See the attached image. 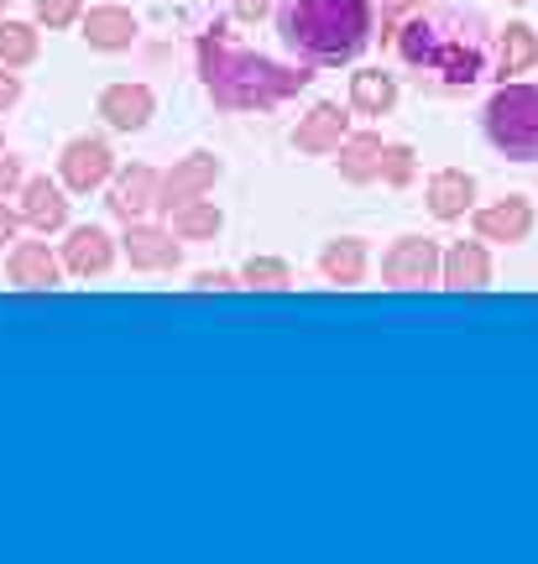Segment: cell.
Wrapping results in <instances>:
<instances>
[{"mask_svg":"<svg viewBox=\"0 0 538 564\" xmlns=\"http://www.w3.org/2000/svg\"><path fill=\"white\" fill-rule=\"evenodd\" d=\"M240 288H251V293H282V288H293V267L282 262V257H251V262L240 267Z\"/></svg>","mask_w":538,"mask_h":564,"instance_id":"25","label":"cell"},{"mask_svg":"<svg viewBox=\"0 0 538 564\" xmlns=\"http://www.w3.org/2000/svg\"><path fill=\"white\" fill-rule=\"evenodd\" d=\"M215 178H219V158L215 152H189L183 162H173L168 173H162V199H158V209H183V204H194V199H204L209 188H215Z\"/></svg>","mask_w":538,"mask_h":564,"instance_id":"8","label":"cell"},{"mask_svg":"<svg viewBox=\"0 0 538 564\" xmlns=\"http://www.w3.org/2000/svg\"><path fill=\"white\" fill-rule=\"evenodd\" d=\"M408 6H423V0H381V11H387V17H402Z\"/></svg>","mask_w":538,"mask_h":564,"instance_id":"33","label":"cell"},{"mask_svg":"<svg viewBox=\"0 0 538 564\" xmlns=\"http://www.w3.org/2000/svg\"><path fill=\"white\" fill-rule=\"evenodd\" d=\"M492 282V257L481 241H455L444 251V288L455 293H481Z\"/></svg>","mask_w":538,"mask_h":564,"instance_id":"18","label":"cell"},{"mask_svg":"<svg viewBox=\"0 0 538 564\" xmlns=\"http://www.w3.org/2000/svg\"><path fill=\"white\" fill-rule=\"evenodd\" d=\"M278 32L309 63H356L372 42V0H278Z\"/></svg>","mask_w":538,"mask_h":564,"instance_id":"2","label":"cell"},{"mask_svg":"<svg viewBox=\"0 0 538 564\" xmlns=\"http://www.w3.org/2000/svg\"><path fill=\"white\" fill-rule=\"evenodd\" d=\"M534 63H538V32L534 26H523V21H513V26L502 32V47H497L502 79H507V74H528Z\"/></svg>","mask_w":538,"mask_h":564,"instance_id":"23","label":"cell"},{"mask_svg":"<svg viewBox=\"0 0 538 564\" xmlns=\"http://www.w3.org/2000/svg\"><path fill=\"white\" fill-rule=\"evenodd\" d=\"M392 105H398V79H392V74H381V68L351 74V110H361V116H387Z\"/></svg>","mask_w":538,"mask_h":564,"instance_id":"21","label":"cell"},{"mask_svg":"<svg viewBox=\"0 0 538 564\" xmlns=\"http://www.w3.org/2000/svg\"><path fill=\"white\" fill-rule=\"evenodd\" d=\"M17 100H21V74L0 63V116H6V110H11Z\"/></svg>","mask_w":538,"mask_h":564,"instance_id":"29","label":"cell"},{"mask_svg":"<svg viewBox=\"0 0 538 564\" xmlns=\"http://www.w3.org/2000/svg\"><path fill=\"white\" fill-rule=\"evenodd\" d=\"M351 137V110H340L335 100L314 105L309 116L299 121V131H293V147L299 152H309V158H330V152H340V141Z\"/></svg>","mask_w":538,"mask_h":564,"instance_id":"13","label":"cell"},{"mask_svg":"<svg viewBox=\"0 0 538 564\" xmlns=\"http://www.w3.org/2000/svg\"><path fill=\"white\" fill-rule=\"evenodd\" d=\"M381 282L387 288H434L444 282V257L429 236H398L392 251L381 257Z\"/></svg>","mask_w":538,"mask_h":564,"instance_id":"5","label":"cell"},{"mask_svg":"<svg viewBox=\"0 0 538 564\" xmlns=\"http://www.w3.org/2000/svg\"><path fill=\"white\" fill-rule=\"evenodd\" d=\"M518 6H528V0H518Z\"/></svg>","mask_w":538,"mask_h":564,"instance_id":"36","label":"cell"},{"mask_svg":"<svg viewBox=\"0 0 538 564\" xmlns=\"http://www.w3.org/2000/svg\"><path fill=\"white\" fill-rule=\"evenodd\" d=\"M168 220H173V230H179V241H215L219 230H225V215H219L215 199L183 204V209H173Z\"/></svg>","mask_w":538,"mask_h":564,"instance_id":"22","label":"cell"},{"mask_svg":"<svg viewBox=\"0 0 538 564\" xmlns=\"http://www.w3.org/2000/svg\"><path fill=\"white\" fill-rule=\"evenodd\" d=\"M110 262H116V241H110L105 225H74V230H68V241H63V267H68L74 278H105Z\"/></svg>","mask_w":538,"mask_h":564,"instance_id":"11","label":"cell"},{"mask_svg":"<svg viewBox=\"0 0 538 564\" xmlns=\"http://www.w3.org/2000/svg\"><path fill=\"white\" fill-rule=\"evenodd\" d=\"M320 272H324V282H335V288H356V282L366 278V241H356V236L330 241L320 251Z\"/></svg>","mask_w":538,"mask_h":564,"instance_id":"20","label":"cell"},{"mask_svg":"<svg viewBox=\"0 0 538 564\" xmlns=\"http://www.w3.org/2000/svg\"><path fill=\"white\" fill-rule=\"evenodd\" d=\"M528 230H534V204L528 199H502V204H486L476 209V236L481 241H502V246H518L528 241Z\"/></svg>","mask_w":538,"mask_h":564,"instance_id":"14","label":"cell"},{"mask_svg":"<svg viewBox=\"0 0 538 564\" xmlns=\"http://www.w3.org/2000/svg\"><path fill=\"white\" fill-rule=\"evenodd\" d=\"M413 147H387L381 152V183H392V188H402V183H413Z\"/></svg>","mask_w":538,"mask_h":564,"instance_id":"27","label":"cell"},{"mask_svg":"<svg viewBox=\"0 0 538 564\" xmlns=\"http://www.w3.org/2000/svg\"><path fill=\"white\" fill-rule=\"evenodd\" d=\"M194 288L200 293H230V288H240V278L225 267H209V272H194Z\"/></svg>","mask_w":538,"mask_h":564,"instance_id":"28","label":"cell"},{"mask_svg":"<svg viewBox=\"0 0 538 564\" xmlns=\"http://www.w3.org/2000/svg\"><path fill=\"white\" fill-rule=\"evenodd\" d=\"M137 32L141 26L126 6H95V11H84V42L95 53H126L137 42Z\"/></svg>","mask_w":538,"mask_h":564,"instance_id":"15","label":"cell"},{"mask_svg":"<svg viewBox=\"0 0 538 564\" xmlns=\"http://www.w3.org/2000/svg\"><path fill=\"white\" fill-rule=\"evenodd\" d=\"M21 183H26V178H21V162L17 158H0V199H6V194H17Z\"/></svg>","mask_w":538,"mask_h":564,"instance_id":"30","label":"cell"},{"mask_svg":"<svg viewBox=\"0 0 538 564\" xmlns=\"http://www.w3.org/2000/svg\"><path fill=\"white\" fill-rule=\"evenodd\" d=\"M32 11L47 32H63V26H74L84 21V0H32Z\"/></svg>","mask_w":538,"mask_h":564,"instance_id":"26","label":"cell"},{"mask_svg":"<svg viewBox=\"0 0 538 564\" xmlns=\"http://www.w3.org/2000/svg\"><path fill=\"white\" fill-rule=\"evenodd\" d=\"M21 220L32 225V230H63L68 225V199H63V188L53 178H26L21 183Z\"/></svg>","mask_w":538,"mask_h":564,"instance_id":"16","label":"cell"},{"mask_svg":"<svg viewBox=\"0 0 538 564\" xmlns=\"http://www.w3.org/2000/svg\"><path fill=\"white\" fill-rule=\"evenodd\" d=\"M200 79L219 110H272L288 95L309 89L314 74L282 68V63L246 53V47H225L219 37H200Z\"/></svg>","mask_w":538,"mask_h":564,"instance_id":"1","label":"cell"},{"mask_svg":"<svg viewBox=\"0 0 538 564\" xmlns=\"http://www.w3.org/2000/svg\"><path fill=\"white\" fill-rule=\"evenodd\" d=\"M58 178L68 194H95L116 178V152L100 137H74L58 158Z\"/></svg>","mask_w":538,"mask_h":564,"instance_id":"6","label":"cell"},{"mask_svg":"<svg viewBox=\"0 0 538 564\" xmlns=\"http://www.w3.org/2000/svg\"><path fill=\"white\" fill-rule=\"evenodd\" d=\"M100 121L116 126V131H141V126L152 121V110H158V95L147 89V84H105L100 89Z\"/></svg>","mask_w":538,"mask_h":564,"instance_id":"10","label":"cell"},{"mask_svg":"<svg viewBox=\"0 0 538 564\" xmlns=\"http://www.w3.org/2000/svg\"><path fill=\"white\" fill-rule=\"evenodd\" d=\"M486 141L518 162H538V84H502L481 110Z\"/></svg>","mask_w":538,"mask_h":564,"instance_id":"4","label":"cell"},{"mask_svg":"<svg viewBox=\"0 0 538 564\" xmlns=\"http://www.w3.org/2000/svg\"><path fill=\"white\" fill-rule=\"evenodd\" d=\"M158 199H162V173L158 167H147V162H131V167H120L116 173V183H110V215L116 220H141L147 209H158Z\"/></svg>","mask_w":538,"mask_h":564,"instance_id":"9","label":"cell"},{"mask_svg":"<svg viewBox=\"0 0 538 564\" xmlns=\"http://www.w3.org/2000/svg\"><path fill=\"white\" fill-rule=\"evenodd\" d=\"M398 53L408 68L434 74L444 89H465L481 79L486 68V42H481L476 21H444V17H413L398 26Z\"/></svg>","mask_w":538,"mask_h":564,"instance_id":"3","label":"cell"},{"mask_svg":"<svg viewBox=\"0 0 538 564\" xmlns=\"http://www.w3.org/2000/svg\"><path fill=\"white\" fill-rule=\"evenodd\" d=\"M381 152H387V141L377 131H351V137L340 141V178L345 183H377L381 178Z\"/></svg>","mask_w":538,"mask_h":564,"instance_id":"17","label":"cell"},{"mask_svg":"<svg viewBox=\"0 0 538 564\" xmlns=\"http://www.w3.org/2000/svg\"><path fill=\"white\" fill-rule=\"evenodd\" d=\"M21 225H26V220H21V209H6V204H0V246H6V241H17V230H21Z\"/></svg>","mask_w":538,"mask_h":564,"instance_id":"32","label":"cell"},{"mask_svg":"<svg viewBox=\"0 0 538 564\" xmlns=\"http://www.w3.org/2000/svg\"><path fill=\"white\" fill-rule=\"evenodd\" d=\"M230 11H236L240 21H261L272 11V0H230Z\"/></svg>","mask_w":538,"mask_h":564,"instance_id":"31","label":"cell"},{"mask_svg":"<svg viewBox=\"0 0 538 564\" xmlns=\"http://www.w3.org/2000/svg\"><path fill=\"white\" fill-rule=\"evenodd\" d=\"M471 199H476V178L471 173L439 167L434 178H429V209H434V220H460L471 209Z\"/></svg>","mask_w":538,"mask_h":564,"instance_id":"19","label":"cell"},{"mask_svg":"<svg viewBox=\"0 0 538 564\" xmlns=\"http://www.w3.org/2000/svg\"><path fill=\"white\" fill-rule=\"evenodd\" d=\"M120 251H126V262L137 267V272H173V267L183 262L179 230H162V225H147V220L126 225Z\"/></svg>","mask_w":538,"mask_h":564,"instance_id":"7","label":"cell"},{"mask_svg":"<svg viewBox=\"0 0 538 564\" xmlns=\"http://www.w3.org/2000/svg\"><path fill=\"white\" fill-rule=\"evenodd\" d=\"M37 26L32 21H0V63L6 68H26V63H37Z\"/></svg>","mask_w":538,"mask_h":564,"instance_id":"24","label":"cell"},{"mask_svg":"<svg viewBox=\"0 0 538 564\" xmlns=\"http://www.w3.org/2000/svg\"><path fill=\"white\" fill-rule=\"evenodd\" d=\"M0 152H6V137H0Z\"/></svg>","mask_w":538,"mask_h":564,"instance_id":"34","label":"cell"},{"mask_svg":"<svg viewBox=\"0 0 538 564\" xmlns=\"http://www.w3.org/2000/svg\"><path fill=\"white\" fill-rule=\"evenodd\" d=\"M6 272H11V282L17 288H26V293H53L63 282V257H53L47 251V241H17L11 246V262H6Z\"/></svg>","mask_w":538,"mask_h":564,"instance_id":"12","label":"cell"},{"mask_svg":"<svg viewBox=\"0 0 538 564\" xmlns=\"http://www.w3.org/2000/svg\"><path fill=\"white\" fill-rule=\"evenodd\" d=\"M0 6H11V0H0Z\"/></svg>","mask_w":538,"mask_h":564,"instance_id":"35","label":"cell"}]
</instances>
